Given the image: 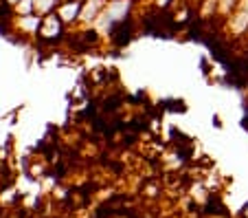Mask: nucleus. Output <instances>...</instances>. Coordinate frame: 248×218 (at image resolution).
<instances>
[{
	"instance_id": "1",
	"label": "nucleus",
	"mask_w": 248,
	"mask_h": 218,
	"mask_svg": "<svg viewBox=\"0 0 248 218\" xmlns=\"http://www.w3.org/2000/svg\"><path fill=\"white\" fill-rule=\"evenodd\" d=\"M77 11H79V5H77V2H68V5H66L64 9L60 11V16L64 20H73L77 16Z\"/></svg>"
}]
</instances>
